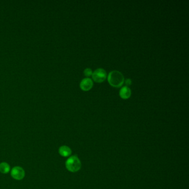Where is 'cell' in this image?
<instances>
[{"label":"cell","instance_id":"obj_10","mask_svg":"<svg viewBox=\"0 0 189 189\" xmlns=\"http://www.w3.org/2000/svg\"><path fill=\"white\" fill-rule=\"evenodd\" d=\"M124 83H126V86L129 87V86H130L131 84V79H129V78L126 79V80L124 81Z\"/></svg>","mask_w":189,"mask_h":189},{"label":"cell","instance_id":"obj_6","mask_svg":"<svg viewBox=\"0 0 189 189\" xmlns=\"http://www.w3.org/2000/svg\"><path fill=\"white\" fill-rule=\"evenodd\" d=\"M131 92L130 88L124 86L121 88L119 91V95L123 99H128L131 96Z\"/></svg>","mask_w":189,"mask_h":189},{"label":"cell","instance_id":"obj_4","mask_svg":"<svg viewBox=\"0 0 189 189\" xmlns=\"http://www.w3.org/2000/svg\"><path fill=\"white\" fill-rule=\"evenodd\" d=\"M11 176L12 178L17 180H21L24 177V171L22 168L19 166H16L12 169L11 171Z\"/></svg>","mask_w":189,"mask_h":189},{"label":"cell","instance_id":"obj_3","mask_svg":"<svg viewBox=\"0 0 189 189\" xmlns=\"http://www.w3.org/2000/svg\"><path fill=\"white\" fill-rule=\"evenodd\" d=\"M93 79L96 82H103L107 78L106 71L103 68H98L92 73Z\"/></svg>","mask_w":189,"mask_h":189},{"label":"cell","instance_id":"obj_5","mask_svg":"<svg viewBox=\"0 0 189 189\" xmlns=\"http://www.w3.org/2000/svg\"><path fill=\"white\" fill-rule=\"evenodd\" d=\"M93 87L92 80L89 78L83 79L80 83V88L83 91H88Z\"/></svg>","mask_w":189,"mask_h":189},{"label":"cell","instance_id":"obj_1","mask_svg":"<svg viewBox=\"0 0 189 189\" xmlns=\"http://www.w3.org/2000/svg\"><path fill=\"white\" fill-rule=\"evenodd\" d=\"M108 81L113 87H121L125 81L123 74L118 71H113L108 76Z\"/></svg>","mask_w":189,"mask_h":189},{"label":"cell","instance_id":"obj_7","mask_svg":"<svg viewBox=\"0 0 189 189\" xmlns=\"http://www.w3.org/2000/svg\"><path fill=\"white\" fill-rule=\"evenodd\" d=\"M59 153L62 156L67 157L71 155L72 150L67 146H62L59 149Z\"/></svg>","mask_w":189,"mask_h":189},{"label":"cell","instance_id":"obj_9","mask_svg":"<svg viewBox=\"0 0 189 189\" xmlns=\"http://www.w3.org/2000/svg\"><path fill=\"white\" fill-rule=\"evenodd\" d=\"M92 70L91 68H86V69H85L84 71V74L85 75V76H86V77H87L92 76Z\"/></svg>","mask_w":189,"mask_h":189},{"label":"cell","instance_id":"obj_8","mask_svg":"<svg viewBox=\"0 0 189 189\" xmlns=\"http://www.w3.org/2000/svg\"><path fill=\"white\" fill-rule=\"evenodd\" d=\"M10 170V165L6 163H2L0 164V172L3 174H7Z\"/></svg>","mask_w":189,"mask_h":189},{"label":"cell","instance_id":"obj_2","mask_svg":"<svg viewBox=\"0 0 189 189\" xmlns=\"http://www.w3.org/2000/svg\"><path fill=\"white\" fill-rule=\"evenodd\" d=\"M81 165V161L76 156H72L68 158L66 163L67 169L72 173L77 172L80 170Z\"/></svg>","mask_w":189,"mask_h":189}]
</instances>
